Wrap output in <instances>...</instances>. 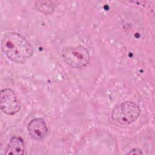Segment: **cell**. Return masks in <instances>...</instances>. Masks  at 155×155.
Segmentation results:
<instances>
[{
	"mask_svg": "<svg viewBox=\"0 0 155 155\" xmlns=\"http://www.w3.org/2000/svg\"><path fill=\"white\" fill-rule=\"evenodd\" d=\"M0 104L1 111L8 115H13L21 109L20 103L15 92L8 88L1 90Z\"/></svg>",
	"mask_w": 155,
	"mask_h": 155,
	"instance_id": "cell-4",
	"label": "cell"
},
{
	"mask_svg": "<svg viewBox=\"0 0 155 155\" xmlns=\"http://www.w3.org/2000/svg\"><path fill=\"white\" fill-rule=\"evenodd\" d=\"M25 145L23 139L20 137H12L4 151V154H24Z\"/></svg>",
	"mask_w": 155,
	"mask_h": 155,
	"instance_id": "cell-6",
	"label": "cell"
},
{
	"mask_svg": "<svg viewBox=\"0 0 155 155\" xmlns=\"http://www.w3.org/2000/svg\"><path fill=\"white\" fill-rule=\"evenodd\" d=\"M27 130L30 137L36 140H41L47 136L48 129L42 118H35L30 120L27 126Z\"/></svg>",
	"mask_w": 155,
	"mask_h": 155,
	"instance_id": "cell-5",
	"label": "cell"
},
{
	"mask_svg": "<svg viewBox=\"0 0 155 155\" xmlns=\"http://www.w3.org/2000/svg\"><path fill=\"white\" fill-rule=\"evenodd\" d=\"M128 154H142L143 152L138 148H134L131 149L128 153Z\"/></svg>",
	"mask_w": 155,
	"mask_h": 155,
	"instance_id": "cell-8",
	"label": "cell"
},
{
	"mask_svg": "<svg viewBox=\"0 0 155 155\" xmlns=\"http://www.w3.org/2000/svg\"><path fill=\"white\" fill-rule=\"evenodd\" d=\"M64 61L73 68L85 67L90 61V55L85 47L82 45L64 47L61 53Z\"/></svg>",
	"mask_w": 155,
	"mask_h": 155,
	"instance_id": "cell-3",
	"label": "cell"
},
{
	"mask_svg": "<svg viewBox=\"0 0 155 155\" xmlns=\"http://www.w3.org/2000/svg\"><path fill=\"white\" fill-rule=\"evenodd\" d=\"M140 109L133 101H125L115 106L111 111V118L121 125H129L139 116Z\"/></svg>",
	"mask_w": 155,
	"mask_h": 155,
	"instance_id": "cell-2",
	"label": "cell"
},
{
	"mask_svg": "<svg viewBox=\"0 0 155 155\" xmlns=\"http://www.w3.org/2000/svg\"><path fill=\"white\" fill-rule=\"evenodd\" d=\"M35 6L38 10L45 15L53 13L55 8V5L51 1H37Z\"/></svg>",
	"mask_w": 155,
	"mask_h": 155,
	"instance_id": "cell-7",
	"label": "cell"
},
{
	"mask_svg": "<svg viewBox=\"0 0 155 155\" xmlns=\"http://www.w3.org/2000/svg\"><path fill=\"white\" fill-rule=\"evenodd\" d=\"M2 51L12 61L23 63L30 58L33 50L24 36L16 32L6 33L1 40Z\"/></svg>",
	"mask_w": 155,
	"mask_h": 155,
	"instance_id": "cell-1",
	"label": "cell"
}]
</instances>
